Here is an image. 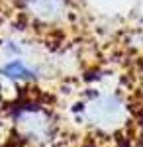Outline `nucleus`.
<instances>
[{
    "mask_svg": "<svg viewBox=\"0 0 143 147\" xmlns=\"http://www.w3.org/2000/svg\"><path fill=\"white\" fill-rule=\"evenodd\" d=\"M0 75H4L8 79H14V80L33 79V71H30L22 61H10L8 65H4V67L0 69Z\"/></svg>",
    "mask_w": 143,
    "mask_h": 147,
    "instance_id": "1",
    "label": "nucleus"
},
{
    "mask_svg": "<svg viewBox=\"0 0 143 147\" xmlns=\"http://www.w3.org/2000/svg\"><path fill=\"white\" fill-rule=\"evenodd\" d=\"M32 8L37 14L49 16L51 12H55L59 8V0H32Z\"/></svg>",
    "mask_w": 143,
    "mask_h": 147,
    "instance_id": "2",
    "label": "nucleus"
}]
</instances>
